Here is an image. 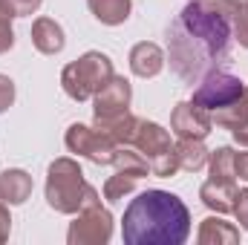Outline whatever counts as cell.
Returning <instances> with one entry per match:
<instances>
[{
	"label": "cell",
	"mask_w": 248,
	"mask_h": 245,
	"mask_svg": "<svg viewBox=\"0 0 248 245\" xmlns=\"http://www.w3.org/2000/svg\"><path fill=\"white\" fill-rule=\"evenodd\" d=\"M234 41L231 12L219 0H190L168 29V61L185 81L199 84L228 61Z\"/></svg>",
	"instance_id": "6da1fadb"
},
{
	"label": "cell",
	"mask_w": 248,
	"mask_h": 245,
	"mask_svg": "<svg viewBox=\"0 0 248 245\" xmlns=\"http://www.w3.org/2000/svg\"><path fill=\"white\" fill-rule=\"evenodd\" d=\"M190 234L187 205L168 190L139 193L122 222V237L127 245H182Z\"/></svg>",
	"instance_id": "7a4b0ae2"
},
{
	"label": "cell",
	"mask_w": 248,
	"mask_h": 245,
	"mask_svg": "<svg viewBox=\"0 0 248 245\" xmlns=\"http://www.w3.org/2000/svg\"><path fill=\"white\" fill-rule=\"evenodd\" d=\"M46 202L58 214H78L98 202V190L87 184L75 159H55L46 170Z\"/></svg>",
	"instance_id": "3957f363"
},
{
	"label": "cell",
	"mask_w": 248,
	"mask_h": 245,
	"mask_svg": "<svg viewBox=\"0 0 248 245\" xmlns=\"http://www.w3.org/2000/svg\"><path fill=\"white\" fill-rule=\"evenodd\" d=\"M113 75V61L104 52H84L78 61L63 66L61 87L72 101H90Z\"/></svg>",
	"instance_id": "277c9868"
},
{
	"label": "cell",
	"mask_w": 248,
	"mask_h": 245,
	"mask_svg": "<svg viewBox=\"0 0 248 245\" xmlns=\"http://www.w3.org/2000/svg\"><path fill=\"white\" fill-rule=\"evenodd\" d=\"M150 165V173L159 176V179H170L176 176L179 170V162H176V144L170 141V133L156 122H144L139 119V130L130 141Z\"/></svg>",
	"instance_id": "5b68a950"
},
{
	"label": "cell",
	"mask_w": 248,
	"mask_h": 245,
	"mask_svg": "<svg viewBox=\"0 0 248 245\" xmlns=\"http://www.w3.org/2000/svg\"><path fill=\"white\" fill-rule=\"evenodd\" d=\"M243 90H246V84H243L237 75H228V72L214 69V72H208V75L199 81V87L193 90V104H199L202 110L214 113V110H222V107L234 104V101L243 95Z\"/></svg>",
	"instance_id": "8992f818"
},
{
	"label": "cell",
	"mask_w": 248,
	"mask_h": 245,
	"mask_svg": "<svg viewBox=\"0 0 248 245\" xmlns=\"http://www.w3.org/2000/svg\"><path fill=\"white\" fill-rule=\"evenodd\" d=\"M63 141H66L69 153H78V156H84L95 165H113L116 150H119V144L110 136H104L98 127H87V124H72L66 130Z\"/></svg>",
	"instance_id": "52a82bcc"
},
{
	"label": "cell",
	"mask_w": 248,
	"mask_h": 245,
	"mask_svg": "<svg viewBox=\"0 0 248 245\" xmlns=\"http://www.w3.org/2000/svg\"><path fill=\"white\" fill-rule=\"evenodd\" d=\"M110 237H113V214L101 208V202L78 211V219L66 231L69 245H104L110 243Z\"/></svg>",
	"instance_id": "ba28073f"
},
{
	"label": "cell",
	"mask_w": 248,
	"mask_h": 245,
	"mask_svg": "<svg viewBox=\"0 0 248 245\" xmlns=\"http://www.w3.org/2000/svg\"><path fill=\"white\" fill-rule=\"evenodd\" d=\"M130 98H133L130 81L122 78V75H113L93 95V116H95V122H107V119H116V116L130 113Z\"/></svg>",
	"instance_id": "9c48e42d"
},
{
	"label": "cell",
	"mask_w": 248,
	"mask_h": 245,
	"mask_svg": "<svg viewBox=\"0 0 248 245\" xmlns=\"http://www.w3.org/2000/svg\"><path fill=\"white\" fill-rule=\"evenodd\" d=\"M214 127V119L208 110H202L199 104L193 101H182L173 107L170 113V130L179 136V138H205Z\"/></svg>",
	"instance_id": "30bf717a"
},
{
	"label": "cell",
	"mask_w": 248,
	"mask_h": 245,
	"mask_svg": "<svg viewBox=\"0 0 248 245\" xmlns=\"http://www.w3.org/2000/svg\"><path fill=\"white\" fill-rule=\"evenodd\" d=\"M130 69L133 75L139 78H156L162 69H165V52L150 44V41H141L130 49Z\"/></svg>",
	"instance_id": "8fae6325"
},
{
	"label": "cell",
	"mask_w": 248,
	"mask_h": 245,
	"mask_svg": "<svg viewBox=\"0 0 248 245\" xmlns=\"http://www.w3.org/2000/svg\"><path fill=\"white\" fill-rule=\"evenodd\" d=\"M199 199L217 211V214H231L234 211V199H237V182L228 179H208L199 187Z\"/></svg>",
	"instance_id": "7c38bea8"
},
{
	"label": "cell",
	"mask_w": 248,
	"mask_h": 245,
	"mask_svg": "<svg viewBox=\"0 0 248 245\" xmlns=\"http://www.w3.org/2000/svg\"><path fill=\"white\" fill-rule=\"evenodd\" d=\"M32 176L20 168H9L0 173V199L6 205H23L32 196Z\"/></svg>",
	"instance_id": "4fadbf2b"
},
{
	"label": "cell",
	"mask_w": 248,
	"mask_h": 245,
	"mask_svg": "<svg viewBox=\"0 0 248 245\" xmlns=\"http://www.w3.org/2000/svg\"><path fill=\"white\" fill-rule=\"evenodd\" d=\"M32 44L44 55H58L63 49V44H66L61 23H55L52 17H38L32 23Z\"/></svg>",
	"instance_id": "5bb4252c"
},
{
	"label": "cell",
	"mask_w": 248,
	"mask_h": 245,
	"mask_svg": "<svg viewBox=\"0 0 248 245\" xmlns=\"http://www.w3.org/2000/svg\"><path fill=\"white\" fill-rule=\"evenodd\" d=\"M196 243L199 245H237L240 243V228H234L231 222H225L219 216H208L199 225Z\"/></svg>",
	"instance_id": "9a60e30c"
},
{
	"label": "cell",
	"mask_w": 248,
	"mask_h": 245,
	"mask_svg": "<svg viewBox=\"0 0 248 245\" xmlns=\"http://www.w3.org/2000/svg\"><path fill=\"white\" fill-rule=\"evenodd\" d=\"M208 150L202 144V138H179L176 141V162H179V170L187 173H196L208 165Z\"/></svg>",
	"instance_id": "2e32d148"
},
{
	"label": "cell",
	"mask_w": 248,
	"mask_h": 245,
	"mask_svg": "<svg viewBox=\"0 0 248 245\" xmlns=\"http://www.w3.org/2000/svg\"><path fill=\"white\" fill-rule=\"evenodd\" d=\"M90 12L95 15V20H101L104 26H119L130 17L133 3L130 0H87Z\"/></svg>",
	"instance_id": "e0dca14e"
},
{
	"label": "cell",
	"mask_w": 248,
	"mask_h": 245,
	"mask_svg": "<svg viewBox=\"0 0 248 245\" xmlns=\"http://www.w3.org/2000/svg\"><path fill=\"white\" fill-rule=\"evenodd\" d=\"M214 124L217 127H225V130H240V127H248V87L243 90V95L234 101V104H228V107H222V110H214Z\"/></svg>",
	"instance_id": "ac0fdd59"
},
{
	"label": "cell",
	"mask_w": 248,
	"mask_h": 245,
	"mask_svg": "<svg viewBox=\"0 0 248 245\" xmlns=\"http://www.w3.org/2000/svg\"><path fill=\"white\" fill-rule=\"evenodd\" d=\"M95 127L110 136L116 144H130L136 130H139V119L133 113H124V116H116V119H107V122H95Z\"/></svg>",
	"instance_id": "d6986e66"
},
{
	"label": "cell",
	"mask_w": 248,
	"mask_h": 245,
	"mask_svg": "<svg viewBox=\"0 0 248 245\" xmlns=\"http://www.w3.org/2000/svg\"><path fill=\"white\" fill-rule=\"evenodd\" d=\"M113 168H116V170H124V173H133V176H139V179H144V176L150 173L147 159H144L139 150H130L127 144H119L116 159H113Z\"/></svg>",
	"instance_id": "ffe728a7"
},
{
	"label": "cell",
	"mask_w": 248,
	"mask_h": 245,
	"mask_svg": "<svg viewBox=\"0 0 248 245\" xmlns=\"http://www.w3.org/2000/svg\"><path fill=\"white\" fill-rule=\"evenodd\" d=\"M208 165H211V179H228V182H237L234 150H231V147H217V150L208 156Z\"/></svg>",
	"instance_id": "44dd1931"
},
{
	"label": "cell",
	"mask_w": 248,
	"mask_h": 245,
	"mask_svg": "<svg viewBox=\"0 0 248 245\" xmlns=\"http://www.w3.org/2000/svg\"><path fill=\"white\" fill-rule=\"evenodd\" d=\"M139 184V176L133 173H124V170H116V176H110L104 182V199L107 202H122L127 193H133Z\"/></svg>",
	"instance_id": "7402d4cb"
},
{
	"label": "cell",
	"mask_w": 248,
	"mask_h": 245,
	"mask_svg": "<svg viewBox=\"0 0 248 245\" xmlns=\"http://www.w3.org/2000/svg\"><path fill=\"white\" fill-rule=\"evenodd\" d=\"M44 0H0V12L9 17H29L41 9Z\"/></svg>",
	"instance_id": "603a6c76"
},
{
	"label": "cell",
	"mask_w": 248,
	"mask_h": 245,
	"mask_svg": "<svg viewBox=\"0 0 248 245\" xmlns=\"http://www.w3.org/2000/svg\"><path fill=\"white\" fill-rule=\"evenodd\" d=\"M234 38L240 41V46L248 49V6H240L234 12Z\"/></svg>",
	"instance_id": "cb8c5ba5"
},
{
	"label": "cell",
	"mask_w": 248,
	"mask_h": 245,
	"mask_svg": "<svg viewBox=\"0 0 248 245\" xmlns=\"http://www.w3.org/2000/svg\"><path fill=\"white\" fill-rule=\"evenodd\" d=\"M234 216L240 222V228L248 231V187L237 190V199H234Z\"/></svg>",
	"instance_id": "d4e9b609"
},
{
	"label": "cell",
	"mask_w": 248,
	"mask_h": 245,
	"mask_svg": "<svg viewBox=\"0 0 248 245\" xmlns=\"http://www.w3.org/2000/svg\"><path fill=\"white\" fill-rule=\"evenodd\" d=\"M15 104V81L9 75H0V113H6Z\"/></svg>",
	"instance_id": "484cf974"
},
{
	"label": "cell",
	"mask_w": 248,
	"mask_h": 245,
	"mask_svg": "<svg viewBox=\"0 0 248 245\" xmlns=\"http://www.w3.org/2000/svg\"><path fill=\"white\" fill-rule=\"evenodd\" d=\"M9 20H12V17L0 12V55L15 46V32H12V23H9Z\"/></svg>",
	"instance_id": "4316f807"
},
{
	"label": "cell",
	"mask_w": 248,
	"mask_h": 245,
	"mask_svg": "<svg viewBox=\"0 0 248 245\" xmlns=\"http://www.w3.org/2000/svg\"><path fill=\"white\" fill-rule=\"evenodd\" d=\"M9 234H12V216H9L6 202H0V243H6Z\"/></svg>",
	"instance_id": "83f0119b"
},
{
	"label": "cell",
	"mask_w": 248,
	"mask_h": 245,
	"mask_svg": "<svg viewBox=\"0 0 248 245\" xmlns=\"http://www.w3.org/2000/svg\"><path fill=\"white\" fill-rule=\"evenodd\" d=\"M234 170H237L240 179L248 182V150L246 153H234Z\"/></svg>",
	"instance_id": "f1b7e54d"
},
{
	"label": "cell",
	"mask_w": 248,
	"mask_h": 245,
	"mask_svg": "<svg viewBox=\"0 0 248 245\" xmlns=\"http://www.w3.org/2000/svg\"><path fill=\"white\" fill-rule=\"evenodd\" d=\"M234 141H237V144H243V147H248V127L234 130Z\"/></svg>",
	"instance_id": "f546056e"
},
{
	"label": "cell",
	"mask_w": 248,
	"mask_h": 245,
	"mask_svg": "<svg viewBox=\"0 0 248 245\" xmlns=\"http://www.w3.org/2000/svg\"><path fill=\"white\" fill-rule=\"evenodd\" d=\"M219 3H222V6H225V9H228L231 15H234V12H237L240 6H248V0H219Z\"/></svg>",
	"instance_id": "4dcf8cb0"
}]
</instances>
